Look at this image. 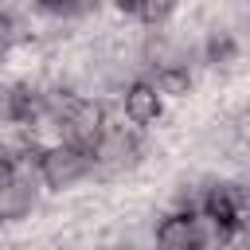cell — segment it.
I'll return each instance as SVG.
<instances>
[{
  "label": "cell",
  "mask_w": 250,
  "mask_h": 250,
  "mask_svg": "<svg viewBox=\"0 0 250 250\" xmlns=\"http://www.w3.org/2000/svg\"><path fill=\"white\" fill-rule=\"evenodd\" d=\"M86 168H90V152H86L82 145H62V148H51V152L43 156V176H47L51 188L74 184Z\"/></svg>",
  "instance_id": "1"
},
{
  "label": "cell",
  "mask_w": 250,
  "mask_h": 250,
  "mask_svg": "<svg viewBox=\"0 0 250 250\" xmlns=\"http://www.w3.org/2000/svg\"><path fill=\"white\" fill-rule=\"evenodd\" d=\"M156 242H160V250H199L203 246V227L191 215H172V219L160 223Z\"/></svg>",
  "instance_id": "2"
},
{
  "label": "cell",
  "mask_w": 250,
  "mask_h": 250,
  "mask_svg": "<svg viewBox=\"0 0 250 250\" xmlns=\"http://www.w3.org/2000/svg\"><path fill=\"white\" fill-rule=\"evenodd\" d=\"M39 98L27 90V86H12V90H0V121H31L39 113Z\"/></svg>",
  "instance_id": "3"
},
{
  "label": "cell",
  "mask_w": 250,
  "mask_h": 250,
  "mask_svg": "<svg viewBox=\"0 0 250 250\" xmlns=\"http://www.w3.org/2000/svg\"><path fill=\"white\" fill-rule=\"evenodd\" d=\"M125 113H129L137 125L156 121V113H160V90H156V86H148V82L129 86V94H125Z\"/></svg>",
  "instance_id": "4"
},
{
  "label": "cell",
  "mask_w": 250,
  "mask_h": 250,
  "mask_svg": "<svg viewBox=\"0 0 250 250\" xmlns=\"http://www.w3.org/2000/svg\"><path fill=\"white\" fill-rule=\"evenodd\" d=\"M238 207H242V191H234V188H215L207 195V215L219 227H234L238 223Z\"/></svg>",
  "instance_id": "5"
},
{
  "label": "cell",
  "mask_w": 250,
  "mask_h": 250,
  "mask_svg": "<svg viewBox=\"0 0 250 250\" xmlns=\"http://www.w3.org/2000/svg\"><path fill=\"white\" fill-rule=\"evenodd\" d=\"M31 211V184L8 180L0 184V219H23Z\"/></svg>",
  "instance_id": "6"
},
{
  "label": "cell",
  "mask_w": 250,
  "mask_h": 250,
  "mask_svg": "<svg viewBox=\"0 0 250 250\" xmlns=\"http://www.w3.org/2000/svg\"><path fill=\"white\" fill-rule=\"evenodd\" d=\"M168 12H172V0H137V16H141V20H148V23L164 20Z\"/></svg>",
  "instance_id": "7"
},
{
  "label": "cell",
  "mask_w": 250,
  "mask_h": 250,
  "mask_svg": "<svg viewBox=\"0 0 250 250\" xmlns=\"http://www.w3.org/2000/svg\"><path fill=\"white\" fill-rule=\"evenodd\" d=\"M156 90H160V94H184V90H188V74H184V70H164V74L156 78Z\"/></svg>",
  "instance_id": "8"
},
{
  "label": "cell",
  "mask_w": 250,
  "mask_h": 250,
  "mask_svg": "<svg viewBox=\"0 0 250 250\" xmlns=\"http://www.w3.org/2000/svg\"><path fill=\"white\" fill-rule=\"evenodd\" d=\"M43 8H51V12H82L90 0H39Z\"/></svg>",
  "instance_id": "9"
},
{
  "label": "cell",
  "mask_w": 250,
  "mask_h": 250,
  "mask_svg": "<svg viewBox=\"0 0 250 250\" xmlns=\"http://www.w3.org/2000/svg\"><path fill=\"white\" fill-rule=\"evenodd\" d=\"M227 55H230V43H227V39H215V43H211V59L219 62V59H227Z\"/></svg>",
  "instance_id": "10"
},
{
  "label": "cell",
  "mask_w": 250,
  "mask_h": 250,
  "mask_svg": "<svg viewBox=\"0 0 250 250\" xmlns=\"http://www.w3.org/2000/svg\"><path fill=\"white\" fill-rule=\"evenodd\" d=\"M0 31H4V12H0Z\"/></svg>",
  "instance_id": "11"
}]
</instances>
